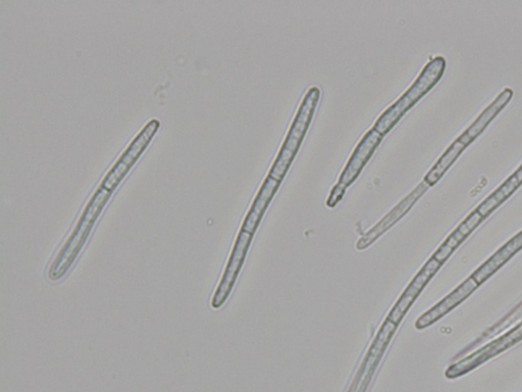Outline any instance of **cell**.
Returning a JSON list of instances; mask_svg holds the SVG:
<instances>
[{"mask_svg": "<svg viewBox=\"0 0 522 392\" xmlns=\"http://www.w3.org/2000/svg\"><path fill=\"white\" fill-rule=\"evenodd\" d=\"M485 219L475 210L469 214L465 220L450 234L434 254L438 262L443 264L459 247V245L471 235Z\"/></svg>", "mask_w": 522, "mask_h": 392, "instance_id": "5bb4252c", "label": "cell"}, {"mask_svg": "<svg viewBox=\"0 0 522 392\" xmlns=\"http://www.w3.org/2000/svg\"><path fill=\"white\" fill-rule=\"evenodd\" d=\"M321 97L319 87L308 89L285 138L269 176L282 182L293 163L310 123L315 116Z\"/></svg>", "mask_w": 522, "mask_h": 392, "instance_id": "277c9868", "label": "cell"}, {"mask_svg": "<svg viewBox=\"0 0 522 392\" xmlns=\"http://www.w3.org/2000/svg\"><path fill=\"white\" fill-rule=\"evenodd\" d=\"M521 249L522 231L504 244L494 256L472 275V278H474L479 285L483 284Z\"/></svg>", "mask_w": 522, "mask_h": 392, "instance_id": "9a60e30c", "label": "cell"}, {"mask_svg": "<svg viewBox=\"0 0 522 392\" xmlns=\"http://www.w3.org/2000/svg\"><path fill=\"white\" fill-rule=\"evenodd\" d=\"M430 186L426 182L417 185L404 200H402L386 217H384L373 229L365 233L356 243L358 251L367 250L371 245L399 222L428 191Z\"/></svg>", "mask_w": 522, "mask_h": 392, "instance_id": "30bf717a", "label": "cell"}, {"mask_svg": "<svg viewBox=\"0 0 522 392\" xmlns=\"http://www.w3.org/2000/svg\"><path fill=\"white\" fill-rule=\"evenodd\" d=\"M382 140L383 135L377 132L374 128L365 133L355 147V150L344 168L338 183L330 193L327 200L328 208H335L342 201L347 188L358 178L365 165H367L371 160Z\"/></svg>", "mask_w": 522, "mask_h": 392, "instance_id": "5b68a950", "label": "cell"}, {"mask_svg": "<svg viewBox=\"0 0 522 392\" xmlns=\"http://www.w3.org/2000/svg\"><path fill=\"white\" fill-rule=\"evenodd\" d=\"M479 287V284L474 278L469 277L457 289H455L449 296L427 313L422 315L415 322V328L419 330L426 329L437 321L442 319L445 315L451 312L455 307L465 301L471 294H473Z\"/></svg>", "mask_w": 522, "mask_h": 392, "instance_id": "7c38bea8", "label": "cell"}, {"mask_svg": "<svg viewBox=\"0 0 522 392\" xmlns=\"http://www.w3.org/2000/svg\"><path fill=\"white\" fill-rule=\"evenodd\" d=\"M520 340H522V323L518 325L515 329L508 332L506 335L492 342L491 345L478 351L474 355L469 356L468 358L452 365L446 371V377L456 378L468 372H471L472 370L476 369L488 360L496 357L502 352L513 347Z\"/></svg>", "mask_w": 522, "mask_h": 392, "instance_id": "9c48e42d", "label": "cell"}, {"mask_svg": "<svg viewBox=\"0 0 522 392\" xmlns=\"http://www.w3.org/2000/svg\"><path fill=\"white\" fill-rule=\"evenodd\" d=\"M445 70L444 57L431 59L408 90L379 117L374 129L383 136L389 133L402 117L438 84Z\"/></svg>", "mask_w": 522, "mask_h": 392, "instance_id": "3957f363", "label": "cell"}, {"mask_svg": "<svg viewBox=\"0 0 522 392\" xmlns=\"http://www.w3.org/2000/svg\"><path fill=\"white\" fill-rule=\"evenodd\" d=\"M397 327L398 325L394 322L388 318L386 319L374 339L367 356H365L348 392H367Z\"/></svg>", "mask_w": 522, "mask_h": 392, "instance_id": "8992f818", "label": "cell"}, {"mask_svg": "<svg viewBox=\"0 0 522 392\" xmlns=\"http://www.w3.org/2000/svg\"><path fill=\"white\" fill-rule=\"evenodd\" d=\"M522 185V164L520 167L476 209L486 219L498 209Z\"/></svg>", "mask_w": 522, "mask_h": 392, "instance_id": "2e32d148", "label": "cell"}, {"mask_svg": "<svg viewBox=\"0 0 522 392\" xmlns=\"http://www.w3.org/2000/svg\"><path fill=\"white\" fill-rule=\"evenodd\" d=\"M281 182L268 176L263 185H261L256 198L245 217L242 230L250 234H254L261 219H263L266 210L274 199Z\"/></svg>", "mask_w": 522, "mask_h": 392, "instance_id": "4fadbf2b", "label": "cell"}, {"mask_svg": "<svg viewBox=\"0 0 522 392\" xmlns=\"http://www.w3.org/2000/svg\"><path fill=\"white\" fill-rule=\"evenodd\" d=\"M160 126V122L155 119L149 121L145 125L141 132L129 144L125 153L110 170L107 176L103 178L101 183L102 187L112 192L118 187L120 182L130 171L131 167L142 155L154 134L158 132Z\"/></svg>", "mask_w": 522, "mask_h": 392, "instance_id": "52a82bcc", "label": "cell"}, {"mask_svg": "<svg viewBox=\"0 0 522 392\" xmlns=\"http://www.w3.org/2000/svg\"><path fill=\"white\" fill-rule=\"evenodd\" d=\"M441 266L442 264L435 258L430 259V261L423 267L419 274L414 277V279L402 293V296L388 315L389 320L394 322L396 325L401 323L407 311L410 309L415 300L419 298L423 289L435 276Z\"/></svg>", "mask_w": 522, "mask_h": 392, "instance_id": "8fae6325", "label": "cell"}, {"mask_svg": "<svg viewBox=\"0 0 522 392\" xmlns=\"http://www.w3.org/2000/svg\"><path fill=\"white\" fill-rule=\"evenodd\" d=\"M514 92L511 88H505L495 98V101L469 126L447 149L437 163L426 175L424 182L430 187L435 186L446 172L453 166L464 150L467 149L493 122V120L510 103Z\"/></svg>", "mask_w": 522, "mask_h": 392, "instance_id": "7a4b0ae2", "label": "cell"}, {"mask_svg": "<svg viewBox=\"0 0 522 392\" xmlns=\"http://www.w3.org/2000/svg\"><path fill=\"white\" fill-rule=\"evenodd\" d=\"M252 236V234L246 231H240L222 280L219 283V286L215 292V296L212 300V307L214 309L218 310L222 308L230 297L232 289L247 256L252 241Z\"/></svg>", "mask_w": 522, "mask_h": 392, "instance_id": "ba28073f", "label": "cell"}, {"mask_svg": "<svg viewBox=\"0 0 522 392\" xmlns=\"http://www.w3.org/2000/svg\"><path fill=\"white\" fill-rule=\"evenodd\" d=\"M112 193V191L101 185L97 188L84 209L75 229L63 245V248L54 262H52L48 271L49 280L54 282L60 281L69 272L84 248L95 222L103 208L106 207L109 202Z\"/></svg>", "mask_w": 522, "mask_h": 392, "instance_id": "6da1fadb", "label": "cell"}]
</instances>
